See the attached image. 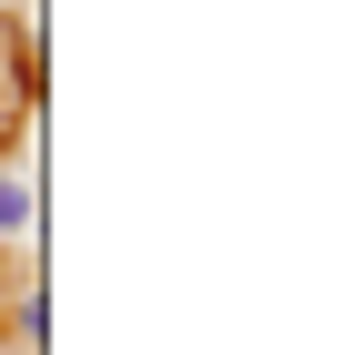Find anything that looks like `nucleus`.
<instances>
[{
    "instance_id": "obj_1",
    "label": "nucleus",
    "mask_w": 344,
    "mask_h": 355,
    "mask_svg": "<svg viewBox=\"0 0 344 355\" xmlns=\"http://www.w3.org/2000/svg\"><path fill=\"white\" fill-rule=\"evenodd\" d=\"M30 132V41L10 31V10H0V153Z\"/></svg>"
},
{
    "instance_id": "obj_2",
    "label": "nucleus",
    "mask_w": 344,
    "mask_h": 355,
    "mask_svg": "<svg viewBox=\"0 0 344 355\" xmlns=\"http://www.w3.org/2000/svg\"><path fill=\"white\" fill-rule=\"evenodd\" d=\"M30 234H41V183L0 163V244H30Z\"/></svg>"
}]
</instances>
